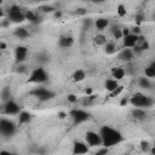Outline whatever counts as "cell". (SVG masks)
Masks as SVG:
<instances>
[{"mask_svg":"<svg viewBox=\"0 0 155 155\" xmlns=\"http://www.w3.org/2000/svg\"><path fill=\"white\" fill-rule=\"evenodd\" d=\"M85 13H86L85 8H78V11H76V15H85Z\"/></svg>","mask_w":155,"mask_h":155,"instance_id":"f35d334b","label":"cell"},{"mask_svg":"<svg viewBox=\"0 0 155 155\" xmlns=\"http://www.w3.org/2000/svg\"><path fill=\"white\" fill-rule=\"evenodd\" d=\"M137 40H138V35L130 33L128 35H126V36L122 38V45H124V47L132 48L133 46L137 45Z\"/></svg>","mask_w":155,"mask_h":155,"instance_id":"4fadbf2b","label":"cell"},{"mask_svg":"<svg viewBox=\"0 0 155 155\" xmlns=\"http://www.w3.org/2000/svg\"><path fill=\"white\" fill-rule=\"evenodd\" d=\"M30 94L34 96L35 98H38L40 102H47V101H51L56 93L48 88H45V87H36L34 90L30 91Z\"/></svg>","mask_w":155,"mask_h":155,"instance_id":"8992f818","label":"cell"},{"mask_svg":"<svg viewBox=\"0 0 155 155\" xmlns=\"http://www.w3.org/2000/svg\"><path fill=\"white\" fill-rule=\"evenodd\" d=\"M94 27H96L97 30L102 31V30H104V29H107L109 27V19H107L104 17H99V18H97L94 21Z\"/></svg>","mask_w":155,"mask_h":155,"instance_id":"e0dca14e","label":"cell"},{"mask_svg":"<svg viewBox=\"0 0 155 155\" xmlns=\"http://www.w3.org/2000/svg\"><path fill=\"white\" fill-rule=\"evenodd\" d=\"M73 81L74 82H81V81H84L85 80V78H86V73H85V70H82V69H76L74 73H73Z\"/></svg>","mask_w":155,"mask_h":155,"instance_id":"44dd1931","label":"cell"},{"mask_svg":"<svg viewBox=\"0 0 155 155\" xmlns=\"http://www.w3.org/2000/svg\"><path fill=\"white\" fill-rule=\"evenodd\" d=\"M17 131L16 124L6 117H0V134L4 137H12Z\"/></svg>","mask_w":155,"mask_h":155,"instance_id":"277c9868","label":"cell"},{"mask_svg":"<svg viewBox=\"0 0 155 155\" xmlns=\"http://www.w3.org/2000/svg\"><path fill=\"white\" fill-rule=\"evenodd\" d=\"M47 80H48V74L42 67H38L33 69L28 78V82L30 84H44Z\"/></svg>","mask_w":155,"mask_h":155,"instance_id":"3957f363","label":"cell"},{"mask_svg":"<svg viewBox=\"0 0 155 155\" xmlns=\"http://www.w3.org/2000/svg\"><path fill=\"white\" fill-rule=\"evenodd\" d=\"M39 10H40L42 13H53V12L56 11V8H54L53 6H51V5H41V6L39 7Z\"/></svg>","mask_w":155,"mask_h":155,"instance_id":"4316f807","label":"cell"},{"mask_svg":"<svg viewBox=\"0 0 155 155\" xmlns=\"http://www.w3.org/2000/svg\"><path fill=\"white\" fill-rule=\"evenodd\" d=\"M85 142L90 148H98L102 147V138L99 132L96 131H87L85 133Z\"/></svg>","mask_w":155,"mask_h":155,"instance_id":"ba28073f","label":"cell"},{"mask_svg":"<svg viewBox=\"0 0 155 155\" xmlns=\"http://www.w3.org/2000/svg\"><path fill=\"white\" fill-rule=\"evenodd\" d=\"M38 1H40V2H45V1H48V0H38Z\"/></svg>","mask_w":155,"mask_h":155,"instance_id":"7dc6e473","label":"cell"},{"mask_svg":"<svg viewBox=\"0 0 155 155\" xmlns=\"http://www.w3.org/2000/svg\"><path fill=\"white\" fill-rule=\"evenodd\" d=\"M107 41H108V40H107V38H105L103 34H98V35H96V36H94V44H96V45L103 46Z\"/></svg>","mask_w":155,"mask_h":155,"instance_id":"484cf974","label":"cell"},{"mask_svg":"<svg viewBox=\"0 0 155 155\" xmlns=\"http://www.w3.org/2000/svg\"><path fill=\"white\" fill-rule=\"evenodd\" d=\"M117 58H119L120 61H122V62L128 63V62H132V61H133V58H134V53H133L132 48L125 47V48H122V50L119 52Z\"/></svg>","mask_w":155,"mask_h":155,"instance_id":"7c38bea8","label":"cell"},{"mask_svg":"<svg viewBox=\"0 0 155 155\" xmlns=\"http://www.w3.org/2000/svg\"><path fill=\"white\" fill-rule=\"evenodd\" d=\"M4 2V0H0V6H1V4Z\"/></svg>","mask_w":155,"mask_h":155,"instance_id":"c3c4849f","label":"cell"},{"mask_svg":"<svg viewBox=\"0 0 155 155\" xmlns=\"http://www.w3.org/2000/svg\"><path fill=\"white\" fill-rule=\"evenodd\" d=\"M0 154H11L10 151H7V150H1L0 151Z\"/></svg>","mask_w":155,"mask_h":155,"instance_id":"bcb514c9","label":"cell"},{"mask_svg":"<svg viewBox=\"0 0 155 155\" xmlns=\"http://www.w3.org/2000/svg\"><path fill=\"white\" fill-rule=\"evenodd\" d=\"M113 35H114V38L116 39V40H119V39H122V31H121V29L120 28H113Z\"/></svg>","mask_w":155,"mask_h":155,"instance_id":"4dcf8cb0","label":"cell"},{"mask_svg":"<svg viewBox=\"0 0 155 155\" xmlns=\"http://www.w3.org/2000/svg\"><path fill=\"white\" fill-rule=\"evenodd\" d=\"M69 115H70V117L73 119L74 125H80V124L87 121V120L91 117L90 113L85 111L84 109H71L70 113H69Z\"/></svg>","mask_w":155,"mask_h":155,"instance_id":"52a82bcc","label":"cell"},{"mask_svg":"<svg viewBox=\"0 0 155 155\" xmlns=\"http://www.w3.org/2000/svg\"><path fill=\"white\" fill-rule=\"evenodd\" d=\"M24 16H25V19H28L30 23H34V24H36V23H39L41 21V18L31 10H27L24 12Z\"/></svg>","mask_w":155,"mask_h":155,"instance_id":"d6986e66","label":"cell"},{"mask_svg":"<svg viewBox=\"0 0 155 155\" xmlns=\"http://www.w3.org/2000/svg\"><path fill=\"white\" fill-rule=\"evenodd\" d=\"M130 31H131L132 34H136V35H140V28H139V27H134V28H132Z\"/></svg>","mask_w":155,"mask_h":155,"instance_id":"e575fe53","label":"cell"},{"mask_svg":"<svg viewBox=\"0 0 155 155\" xmlns=\"http://www.w3.org/2000/svg\"><path fill=\"white\" fill-rule=\"evenodd\" d=\"M53 13H54V17H57V18H59V17L62 16V12H59V11H57V10H56Z\"/></svg>","mask_w":155,"mask_h":155,"instance_id":"60d3db41","label":"cell"},{"mask_svg":"<svg viewBox=\"0 0 155 155\" xmlns=\"http://www.w3.org/2000/svg\"><path fill=\"white\" fill-rule=\"evenodd\" d=\"M128 103H131L132 107H134V108L148 109L154 105V99H153V97L147 96L144 93H136L128 99Z\"/></svg>","mask_w":155,"mask_h":155,"instance_id":"7a4b0ae2","label":"cell"},{"mask_svg":"<svg viewBox=\"0 0 155 155\" xmlns=\"http://www.w3.org/2000/svg\"><path fill=\"white\" fill-rule=\"evenodd\" d=\"M108 153H109V148L103 147L102 149H99V150L96 151V155H104V154H108Z\"/></svg>","mask_w":155,"mask_h":155,"instance_id":"836d02e7","label":"cell"},{"mask_svg":"<svg viewBox=\"0 0 155 155\" xmlns=\"http://www.w3.org/2000/svg\"><path fill=\"white\" fill-rule=\"evenodd\" d=\"M121 91H122V86H119V87H117L115 91H113V92H111V96H113V97H115V96H117V94H119Z\"/></svg>","mask_w":155,"mask_h":155,"instance_id":"d590c367","label":"cell"},{"mask_svg":"<svg viewBox=\"0 0 155 155\" xmlns=\"http://www.w3.org/2000/svg\"><path fill=\"white\" fill-rule=\"evenodd\" d=\"M125 75H126V70L122 67H116V68L111 69V78L117 80V81L122 80L125 78Z\"/></svg>","mask_w":155,"mask_h":155,"instance_id":"2e32d148","label":"cell"},{"mask_svg":"<svg viewBox=\"0 0 155 155\" xmlns=\"http://www.w3.org/2000/svg\"><path fill=\"white\" fill-rule=\"evenodd\" d=\"M116 13H117V16H119V17H125V16H126V13H127L126 6H125V5H122V4H119V5L116 6Z\"/></svg>","mask_w":155,"mask_h":155,"instance_id":"83f0119b","label":"cell"},{"mask_svg":"<svg viewBox=\"0 0 155 155\" xmlns=\"http://www.w3.org/2000/svg\"><path fill=\"white\" fill-rule=\"evenodd\" d=\"M90 1H92V2H97V4H101V2H104L105 0H90Z\"/></svg>","mask_w":155,"mask_h":155,"instance_id":"f6af8a7d","label":"cell"},{"mask_svg":"<svg viewBox=\"0 0 155 155\" xmlns=\"http://www.w3.org/2000/svg\"><path fill=\"white\" fill-rule=\"evenodd\" d=\"M144 74L147 78L149 79H154L155 78V62H151L144 70Z\"/></svg>","mask_w":155,"mask_h":155,"instance_id":"603a6c76","label":"cell"},{"mask_svg":"<svg viewBox=\"0 0 155 155\" xmlns=\"http://www.w3.org/2000/svg\"><path fill=\"white\" fill-rule=\"evenodd\" d=\"M1 111L4 114H6V115H18L19 111H21V107H19V104L15 99L10 98V99L5 101Z\"/></svg>","mask_w":155,"mask_h":155,"instance_id":"9c48e42d","label":"cell"},{"mask_svg":"<svg viewBox=\"0 0 155 155\" xmlns=\"http://www.w3.org/2000/svg\"><path fill=\"white\" fill-rule=\"evenodd\" d=\"M1 97L4 101H7L11 98V91H10V87H4L2 91H1Z\"/></svg>","mask_w":155,"mask_h":155,"instance_id":"f1b7e54d","label":"cell"},{"mask_svg":"<svg viewBox=\"0 0 155 155\" xmlns=\"http://www.w3.org/2000/svg\"><path fill=\"white\" fill-rule=\"evenodd\" d=\"M121 31H122V38H124V36H126V35H128V34L131 33L128 28H122V29H121Z\"/></svg>","mask_w":155,"mask_h":155,"instance_id":"8d00e7d4","label":"cell"},{"mask_svg":"<svg viewBox=\"0 0 155 155\" xmlns=\"http://www.w3.org/2000/svg\"><path fill=\"white\" fill-rule=\"evenodd\" d=\"M0 58H1V51H0Z\"/></svg>","mask_w":155,"mask_h":155,"instance_id":"f907efd6","label":"cell"},{"mask_svg":"<svg viewBox=\"0 0 155 155\" xmlns=\"http://www.w3.org/2000/svg\"><path fill=\"white\" fill-rule=\"evenodd\" d=\"M30 121H31V114L29 111L21 110L19 114H18V124L19 125H25V124H29Z\"/></svg>","mask_w":155,"mask_h":155,"instance_id":"ac0fdd59","label":"cell"},{"mask_svg":"<svg viewBox=\"0 0 155 155\" xmlns=\"http://www.w3.org/2000/svg\"><path fill=\"white\" fill-rule=\"evenodd\" d=\"M1 110H2V108H1V107H0V113H1Z\"/></svg>","mask_w":155,"mask_h":155,"instance_id":"681fc988","label":"cell"},{"mask_svg":"<svg viewBox=\"0 0 155 155\" xmlns=\"http://www.w3.org/2000/svg\"><path fill=\"white\" fill-rule=\"evenodd\" d=\"M127 103H128V99H127V98H122V99H121V103H120V104H121V105H126Z\"/></svg>","mask_w":155,"mask_h":155,"instance_id":"ab89813d","label":"cell"},{"mask_svg":"<svg viewBox=\"0 0 155 155\" xmlns=\"http://www.w3.org/2000/svg\"><path fill=\"white\" fill-rule=\"evenodd\" d=\"M87 1H90V0H87Z\"/></svg>","mask_w":155,"mask_h":155,"instance_id":"f5cc1de1","label":"cell"},{"mask_svg":"<svg viewBox=\"0 0 155 155\" xmlns=\"http://www.w3.org/2000/svg\"><path fill=\"white\" fill-rule=\"evenodd\" d=\"M13 35L17 36L18 39H25L29 36V31L25 28H17V29H15Z\"/></svg>","mask_w":155,"mask_h":155,"instance_id":"d4e9b609","label":"cell"},{"mask_svg":"<svg viewBox=\"0 0 155 155\" xmlns=\"http://www.w3.org/2000/svg\"><path fill=\"white\" fill-rule=\"evenodd\" d=\"M67 99H68L69 103H73V104L78 102V97H76L75 94H73V93H69V94L67 96Z\"/></svg>","mask_w":155,"mask_h":155,"instance_id":"d6a6232c","label":"cell"},{"mask_svg":"<svg viewBox=\"0 0 155 155\" xmlns=\"http://www.w3.org/2000/svg\"><path fill=\"white\" fill-rule=\"evenodd\" d=\"M74 45V38L70 35H62L58 39V46L62 48H69Z\"/></svg>","mask_w":155,"mask_h":155,"instance_id":"5bb4252c","label":"cell"},{"mask_svg":"<svg viewBox=\"0 0 155 155\" xmlns=\"http://www.w3.org/2000/svg\"><path fill=\"white\" fill-rule=\"evenodd\" d=\"M85 93H86L87 96L92 94V88H90V87H88V88H86V90H85Z\"/></svg>","mask_w":155,"mask_h":155,"instance_id":"b9f144b4","label":"cell"},{"mask_svg":"<svg viewBox=\"0 0 155 155\" xmlns=\"http://www.w3.org/2000/svg\"><path fill=\"white\" fill-rule=\"evenodd\" d=\"M103 46H104V52H105L107 54H114V53L117 51V46L115 45V42L107 41Z\"/></svg>","mask_w":155,"mask_h":155,"instance_id":"7402d4cb","label":"cell"},{"mask_svg":"<svg viewBox=\"0 0 155 155\" xmlns=\"http://www.w3.org/2000/svg\"><path fill=\"white\" fill-rule=\"evenodd\" d=\"M150 148H151V145H150L149 142H147V140H142L140 142V149H142L143 153H149Z\"/></svg>","mask_w":155,"mask_h":155,"instance_id":"f546056e","label":"cell"},{"mask_svg":"<svg viewBox=\"0 0 155 155\" xmlns=\"http://www.w3.org/2000/svg\"><path fill=\"white\" fill-rule=\"evenodd\" d=\"M131 114L136 120H144L147 117V111L145 109H142V108H134Z\"/></svg>","mask_w":155,"mask_h":155,"instance_id":"ffe728a7","label":"cell"},{"mask_svg":"<svg viewBox=\"0 0 155 155\" xmlns=\"http://www.w3.org/2000/svg\"><path fill=\"white\" fill-rule=\"evenodd\" d=\"M7 19L11 23L19 24V23L25 21V16H24V12L22 11V8L18 5H12L10 7L8 12H7Z\"/></svg>","mask_w":155,"mask_h":155,"instance_id":"5b68a950","label":"cell"},{"mask_svg":"<svg viewBox=\"0 0 155 155\" xmlns=\"http://www.w3.org/2000/svg\"><path fill=\"white\" fill-rule=\"evenodd\" d=\"M5 48H6V44L0 41V51H1V50H5Z\"/></svg>","mask_w":155,"mask_h":155,"instance_id":"7bdbcfd3","label":"cell"},{"mask_svg":"<svg viewBox=\"0 0 155 155\" xmlns=\"http://www.w3.org/2000/svg\"><path fill=\"white\" fill-rule=\"evenodd\" d=\"M33 1H38V0H33Z\"/></svg>","mask_w":155,"mask_h":155,"instance_id":"816d5d0a","label":"cell"},{"mask_svg":"<svg viewBox=\"0 0 155 155\" xmlns=\"http://www.w3.org/2000/svg\"><path fill=\"white\" fill-rule=\"evenodd\" d=\"M119 86H120V85H119V81H117V80H115V79H113V78L107 79V80H105V82H104V88H105L109 93H111L113 91H115Z\"/></svg>","mask_w":155,"mask_h":155,"instance_id":"9a60e30c","label":"cell"},{"mask_svg":"<svg viewBox=\"0 0 155 155\" xmlns=\"http://www.w3.org/2000/svg\"><path fill=\"white\" fill-rule=\"evenodd\" d=\"M65 116H68L67 113H64V111H59V113H58V117H59V119L63 120V119H65Z\"/></svg>","mask_w":155,"mask_h":155,"instance_id":"74e56055","label":"cell"},{"mask_svg":"<svg viewBox=\"0 0 155 155\" xmlns=\"http://www.w3.org/2000/svg\"><path fill=\"white\" fill-rule=\"evenodd\" d=\"M150 80H151V79H149V78H147V76H142V78H139L138 84H139V86H140L142 88L149 90V88H151V86H153V84H151Z\"/></svg>","mask_w":155,"mask_h":155,"instance_id":"cb8c5ba5","label":"cell"},{"mask_svg":"<svg viewBox=\"0 0 155 155\" xmlns=\"http://www.w3.org/2000/svg\"><path fill=\"white\" fill-rule=\"evenodd\" d=\"M73 154L75 155H82V154H87L90 151V147L87 145L86 142H81V140H76L73 144Z\"/></svg>","mask_w":155,"mask_h":155,"instance_id":"8fae6325","label":"cell"},{"mask_svg":"<svg viewBox=\"0 0 155 155\" xmlns=\"http://www.w3.org/2000/svg\"><path fill=\"white\" fill-rule=\"evenodd\" d=\"M27 56H28V47L19 45L15 48V62L17 64L23 63L27 59Z\"/></svg>","mask_w":155,"mask_h":155,"instance_id":"30bf717a","label":"cell"},{"mask_svg":"<svg viewBox=\"0 0 155 155\" xmlns=\"http://www.w3.org/2000/svg\"><path fill=\"white\" fill-rule=\"evenodd\" d=\"M5 16V12H4V10H2V7L0 6V18H2Z\"/></svg>","mask_w":155,"mask_h":155,"instance_id":"ee69618b","label":"cell"},{"mask_svg":"<svg viewBox=\"0 0 155 155\" xmlns=\"http://www.w3.org/2000/svg\"><path fill=\"white\" fill-rule=\"evenodd\" d=\"M99 134L102 138V147L111 148L124 142V136L117 130L110 126H102L99 130Z\"/></svg>","mask_w":155,"mask_h":155,"instance_id":"6da1fadb","label":"cell"},{"mask_svg":"<svg viewBox=\"0 0 155 155\" xmlns=\"http://www.w3.org/2000/svg\"><path fill=\"white\" fill-rule=\"evenodd\" d=\"M139 47H140V50H142V51H147V50H149V48H150V45H149V42H148L147 40H144L143 42H140V44H139Z\"/></svg>","mask_w":155,"mask_h":155,"instance_id":"1f68e13d","label":"cell"}]
</instances>
